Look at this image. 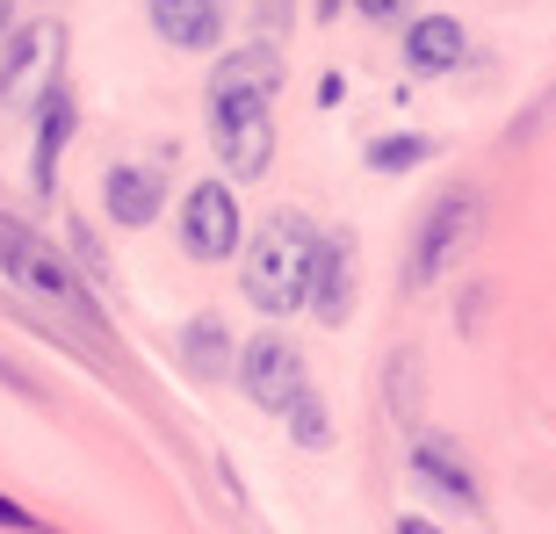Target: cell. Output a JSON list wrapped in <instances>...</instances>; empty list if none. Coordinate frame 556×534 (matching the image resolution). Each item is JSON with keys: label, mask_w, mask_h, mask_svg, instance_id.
Instances as JSON below:
<instances>
[{"label": "cell", "mask_w": 556, "mask_h": 534, "mask_svg": "<svg viewBox=\"0 0 556 534\" xmlns=\"http://www.w3.org/2000/svg\"><path fill=\"white\" fill-rule=\"evenodd\" d=\"M275 87H282V65L268 43L231 51L210 80V138H217V160L231 181H261L275 160Z\"/></svg>", "instance_id": "cell-1"}, {"label": "cell", "mask_w": 556, "mask_h": 534, "mask_svg": "<svg viewBox=\"0 0 556 534\" xmlns=\"http://www.w3.org/2000/svg\"><path fill=\"white\" fill-rule=\"evenodd\" d=\"M0 275L37 310H51L65 332H80L87 347H109V326H102V310H94V296H87V282L73 275V260L51 239H37L29 225H15V217H0Z\"/></svg>", "instance_id": "cell-2"}, {"label": "cell", "mask_w": 556, "mask_h": 534, "mask_svg": "<svg viewBox=\"0 0 556 534\" xmlns=\"http://www.w3.org/2000/svg\"><path fill=\"white\" fill-rule=\"evenodd\" d=\"M311 275H318V231H311L304 209H275L268 225L247 239V304L282 318V310H304L311 304Z\"/></svg>", "instance_id": "cell-3"}, {"label": "cell", "mask_w": 556, "mask_h": 534, "mask_svg": "<svg viewBox=\"0 0 556 534\" xmlns=\"http://www.w3.org/2000/svg\"><path fill=\"white\" fill-rule=\"evenodd\" d=\"M477 225H484V195H477V188H448V195L427 209V225H419L413 253H405V289L441 282V267H448L455 253L477 239Z\"/></svg>", "instance_id": "cell-4"}, {"label": "cell", "mask_w": 556, "mask_h": 534, "mask_svg": "<svg viewBox=\"0 0 556 534\" xmlns=\"http://www.w3.org/2000/svg\"><path fill=\"white\" fill-rule=\"evenodd\" d=\"M181 246L188 260H231L247 246V225H239V195L225 181H195L181 203Z\"/></svg>", "instance_id": "cell-5"}, {"label": "cell", "mask_w": 556, "mask_h": 534, "mask_svg": "<svg viewBox=\"0 0 556 534\" xmlns=\"http://www.w3.org/2000/svg\"><path fill=\"white\" fill-rule=\"evenodd\" d=\"M239 383H247V397L261 411H289L296 397L311 391L304 383V354L289 347L282 332H261V340H247V354H239Z\"/></svg>", "instance_id": "cell-6"}, {"label": "cell", "mask_w": 556, "mask_h": 534, "mask_svg": "<svg viewBox=\"0 0 556 534\" xmlns=\"http://www.w3.org/2000/svg\"><path fill=\"white\" fill-rule=\"evenodd\" d=\"M304 310L318 326H348V310H354V239L348 231H326V239H318V275H311Z\"/></svg>", "instance_id": "cell-7"}, {"label": "cell", "mask_w": 556, "mask_h": 534, "mask_svg": "<svg viewBox=\"0 0 556 534\" xmlns=\"http://www.w3.org/2000/svg\"><path fill=\"white\" fill-rule=\"evenodd\" d=\"M413 470H419V484H427L433 498H448V506H463V513H477V506H484V498H477V476H470V462H463V448H448L441 433H419Z\"/></svg>", "instance_id": "cell-8"}, {"label": "cell", "mask_w": 556, "mask_h": 534, "mask_svg": "<svg viewBox=\"0 0 556 534\" xmlns=\"http://www.w3.org/2000/svg\"><path fill=\"white\" fill-rule=\"evenodd\" d=\"M152 29L174 51H210L225 43V0H152Z\"/></svg>", "instance_id": "cell-9"}, {"label": "cell", "mask_w": 556, "mask_h": 534, "mask_svg": "<svg viewBox=\"0 0 556 534\" xmlns=\"http://www.w3.org/2000/svg\"><path fill=\"white\" fill-rule=\"evenodd\" d=\"M65 138H73V94H65V80H51V87H43V102H37V160H29V188H37V195L59 188Z\"/></svg>", "instance_id": "cell-10"}, {"label": "cell", "mask_w": 556, "mask_h": 534, "mask_svg": "<svg viewBox=\"0 0 556 534\" xmlns=\"http://www.w3.org/2000/svg\"><path fill=\"white\" fill-rule=\"evenodd\" d=\"M102 195H109V217L138 231V225H152V217H160L166 181L152 174V166H109V174H102Z\"/></svg>", "instance_id": "cell-11"}, {"label": "cell", "mask_w": 556, "mask_h": 534, "mask_svg": "<svg viewBox=\"0 0 556 534\" xmlns=\"http://www.w3.org/2000/svg\"><path fill=\"white\" fill-rule=\"evenodd\" d=\"M405 65L427 73V80L455 73V65H463V22L455 15H419L413 29H405Z\"/></svg>", "instance_id": "cell-12"}, {"label": "cell", "mask_w": 556, "mask_h": 534, "mask_svg": "<svg viewBox=\"0 0 556 534\" xmlns=\"http://www.w3.org/2000/svg\"><path fill=\"white\" fill-rule=\"evenodd\" d=\"M51 43H59V29H22L15 37V51H8V73H0V102H29V94H37L43 102V51H51Z\"/></svg>", "instance_id": "cell-13"}, {"label": "cell", "mask_w": 556, "mask_h": 534, "mask_svg": "<svg viewBox=\"0 0 556 534\" xmlns=\"http://www.w3.org/2000/svg\"><path fill=\"white\" fill-rule=\"evenodd\" d=\"M181 361H188V376H203V383L231 376V332H225V318H195V326L181 332Z\"/></svg>", "instance_id": "cell-14"}, {"label": "cell", "mask_w": 556, "mask_h": 534, "mask_svg": "<svg viewBox=\"0 0 556 534\" xmlns=\"http://www.w3.org/2000/svg\"><path fill=\"white\" fill-rule=\"evenodd\" d=\"M433 160V138H376L369 144V166L376 174H413V166Z\"/></svg>", "instance_id": "cell-15"}, {"label": "cell", "mask_w": 556, "mask_h": 534, "mask_svg": "<svg viewBox=\"0 0 556 534\" xmlns=\"http://www.w3.org/2000/svg\"><path fill=\"white\" fill-rule=\"evenodd\" d=\"M282 419H289V433H296L304 448H332V419H326V397H318V391H304Z\"/></svg>", "instance_id": "cell-16"}, {"label": "cell", "mask_w": 556, "mask_h": 534, "mask_svg": "<svg viewBox=\"0 0 556 534\" xmlns=\"http://www.w3.org/2000/svg\"><path fill=\"white\" fill-rule=\"evenodd\" d=\"M0 527H8V534H51L29 506H15V498H0Z\"/></svg>", "instance_id": "cell-17"}, {"label": "cell", "mask_w": 556, "mask_h": 534, "mask_svg": "<svg viewBox=\"0 0 556 534\" xmlns=\"http://www.w3.org/2000/svg\"><path fill=\"white\" fill-rule=\"evenodd\" d=\"M354 15H369V22H391V15H405V0H354Z\"/></svg>", "instance_id": "cell-18"}, {"label": "cell", "mask_w": 556, "mask_h": 534, "mask_svg": "<svg viewBox=\"0 0 556 534\" xmlns=\"http://www.w3.org/2000/svg\"><path fill=\"white\" fill-rule=\"evenodd\" d=\"M397 534H441L433 520H419V513H397Z\"/></svg>", "instance_id": "cell-19"}, {"label": "cell", "mask_w": 556, "mask_h": 534, "mask_svg": "<svg viewBox=\"0 0 556 534\" xmlns=\"http://www.w3.org/2000/svg\"><path fill=\"white\" fill-rule=\"evenodd\" d=\"M8 29H15V0H0V37H8Z\"/></svg>", "instance_id": "cell-20"}, {"label": "cell", "mask_w": 556, "mask_h": 534, "mask_svg": "<svg viewBox=\"0 0 556 534\" xmlns=\"http://www.w3.org/2000/svg\"><path fill=\"white\" fill-rule=\"evenodd\" d=\"M340 8H348V0H318V15H326V22H332V15H340Z\"/></svg>", "instance_id": "cell-21"}]
</instances>
